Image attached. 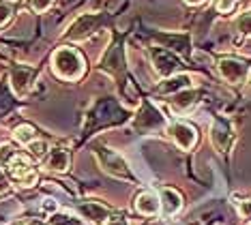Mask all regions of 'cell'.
<instances>
[{
    "label": "cell",
    "instance_id": "cell-8",
    "mask_svg": "<svg viewBox=\"0 0 251 225\" xmlns=\"http://www.w3.org/2000/svg\"><path fill=\"white\" fill-rule=\"evenodd\" d=\"M168 133H170V137H172V142H174L178 148H182V150H191V148L198 144V133H196V129H193L191 125H187V123H180V120H178V123H172V125H170Z\"/></svg>",
    "mask_w": 251,
    "mask_h": 225
},
{
    "label": "cell",
    "instance_id": "cell-4",
    "mask_svg": "<svg viewBox=\"0 0 251 225\" xmlns=\"http://www.w3.org/2000/svg\"><path fill=\"white\" fill-rule=\"evenodd\" d=\"M35 79H37V69L26 67V65H15L9 71V88L15 97L22 99V97H26L32 90Z\"/></svg>",
    "mask_w": 251,
    "mask_h": 225
},
{
    "label": "cell",
    "instance_id": "cell-12",
    "mask_svg": "<svg viewBox=\"0 0 251 225\" xmlns=\"http://www.w3.org/2000/svg\"><path fill=\"white\" fill-rule=\"evenodd\" d=\"M210 140H213V146L219 150V152H226L232 144V126L226 120L217 118L213 123V129H210Z\"/></svg>",
    "mask_w": 251,
    "mask_h": 225
},
{
    "label": "cell",
    "instance_id": "cell-33",
    "mask_svg": "<svg viewBox=\"0 0 251 225\" xmlns=\"http://www.w3.org/2000/svg\"><path fill=\"white\" fill-rule=\"evenodd\" d=\"M249 82H251V75H249Z\"/></svg>",
    "mask_w": 251,
    "mask_h": 225
},
{
    "label": "cell",
    "instance_id": "cell-10",
    "mask_svg": "<svg viewBox=\"0 0 251 225\" xmlns=\"http://www.w3.org/2000/svg\"><path fill=\"white\" fill-rule=\"evenodd\" d=\"M217 71L219 75L230 84H238L247 77V65L236 58H221L217 62Z\"/></svg>",
    "mask_w": 251,
    "mask_h": 225
},
{
    "label": "cell",
    "instance_id": "cell-7",
    "mask_svg": "<svg viewBox=\"0 0 251 225\" xmlns=\"http://www.w3.org/2000/svg\"><path fill=\"white\" fill-rule=\"evenodd\" d=\"M77 212L82 215L90 225H105L112 217V210L105 204L97 200H84L77 204Z\"/></svg>",
    "mask_w": 251,
    "mask_h": 225
},
{
    "label": "cell",
    "instance_id": "cell-22",
    "mask_svg": "<svg viewBox=\"0 0 251 225\" xmlns=\"http://www.w3.org/2000/svg\"><path fill=\"white\" fill-rule=\"evenodd\" d=\"M28 152L32 154V157H37V159H43L45 154H48V144H45V140H35L32 144H28Z\"/></svg>",
    "mask_w": 251,
    "mask_h": 225
},
{
    "label": "cell",
    "instance_id": "cell-5",
    "mask_svg": "<svg viewBox=\"0 0 251 225\" xmlns=\"http://www.w3.org/2000/svg\"><path fill=\"white\" fill-rule=\"evenodd\" d=\"M165 126V116L161 112H157L155 105L151 103H142V107L138 109L133 118V129L138 133H151V131H157Z\"/></svg>",
    "mask_w": 251,
    "mask_h": 225
},
{
    "label": "cell",
    "instance_id": "cell-3",
    "mask_svg": "<svg viewBox=\"0 0 251 225\" xmlns=\"http://www.w3.org/2000/svg\"><path fill=\"white\" fill-rule=\"evenodd\" d=\"M95 157L99 159V165L103 167V172H107L110 176L114 178H123V180H131V170L129 165L125 163V159L121 154L116 152V150L107 148V146H95Z\"/></svg>",
    "mask_w": 251,
    "mask_h": 225
},
{
    "label": "cell",
    "instance_id": "cell-29",
    "mask_svg": "<svg viewBox=\"0 0 251 225\" xmlns=\"http://www.w3.org/2000/svg\"><path fill=\"white\" fill-rule=\"evenodd\" d=\"M105 225H127V221L125 219H110Z\"/></svg>",
    "mask_w": 251,
    "mask_h": 225
},
{
    "label": "cell",
    "instance_id": "cell-13",
    "mask_svg": "<svg viewBox=\"0 0 251 225\" xmlns=\"http://www.w3.org/2000/svg\"><path fill=\"white\" fill-rule=\"evenodd\" d=\"M191 77L185 73H176L172 77H165L161 84L157 86V92L159 95H176V92H182V90H189L191 88Z\"/></svg>",
    "mask_w": 251,
    "mask_h": 225
},
{
    "label": "cell",
    "instance_id": "cell-16",
    "mask_svg": "<svg viewBox=\"0 0 251 225\" xmlns=\"http://www.w3.org/2000/svg\"><path fill=\"white\" fill-rule=\"evenodd\" d=\"M157 41H161L165 48L180 51V54H187L189 51V37H182V34H157Z\"/></svg>",
    "mask_w": 251,
    "mask_h": 225
},
{
    "label": "cell",
    "instance_id": "cell-18",
    "mask_svg": "<svg viewBox=\"0 0 251 225\" xmlns=\"http://www.w3.org/2000/svg\"><path fill=\"white\" fill-rule=\"evenodd\" d=\"M13 135H15V140H18L22 146H28V144H32L35 140H39L37 129L32 125H20V126H15Z\"/></svg>",
    "mask_w": 251,
    "mask_h": 225
},
{
    "label": "cell",
    "instance_id": "cell-26",
    "mask_svg": "<svg viewBox=\"0 0 251 225\" xmlns=\"http://www.w3.org/2000/svg\"><path fill=\"white\" fill-rule=\"evenodd\" d=\"M234 2H236V0H215V9L219 11V13H230L234 9Z\"/></svg>",
    "mask_w": 251,
    "mask_h": 225
},
{
    "label": "cell",
    "instance_id": "cell-1",
    "mask_svg": "<svg viewBox=\"0 0 251 225\" xmlns=\"http://www.w3.org/2000/svg\"><path fill=\"white\" fill-rule=\"evenodd\" d=\"M52 69L54 73L58 75L60 79H67V82H77L84 75V58L77 50L73 48H60L54 51L52 56Z\"/></svg>",
    "mask_w": 251,
    "mask_h": 225
},
{
    "label": "cell",
    "instance_id": "cell-19",
    "mask_svg": "<svg viewBox=\"0 0 251 225\" xmlns=\"http://www.w3.org/2000/svg\"><path fill=\"white\" fill-rule=\"evenodd\" d=\"M196 97H198V92L196 90H182V92H176L174 95V99H172V105L178 109H187V107H191L193 103H196Z\"/></svg>",
    "mask_w": 251,
    "mask_h": 225
},
{
    "label": "cell",
    "instance_id": "cell-14",
    "mask_svg": "<svg viewBox=\"0 0 251 225\" xmlns=\"http://www.w3.org/2000/svg\"><path fill=\"white\" fill-rule=\"evenodd\" d=\"M135 210L144 217H155L157 212L161 210V201H159V198L155 193L144 191V193L138 195V200H135Z\"/></svg>",
    "mask_w": 251,
    "mask_h": 225
},
{
    "label": "cell",
    "instance_id": "cell-9",
    "mask_svg": "<svg viewBox=\"0 0 251 225\" xmlns=\"http://www.w3.org/2000/svg\"><path fill=\"white\" fill-rule=\"evenodd\" d=\"M152 65H155V71L165 79V77L176 75V71L180 67V60L168 50H152Z\"/></svg>",
    "mask_w": 251,
    "mask_h": 225
},
{
    "label": "cell",
    "instance_id": "cell-17",
    "mask_svg": "<svg viewBox=\"0 0 251 225\" xmlns=\"http://www.w3.org/2000/svg\"><path fill=\"white\" fill-rule=\"evenodd\" d=\"M125 67V60H123V51L118 45H112L110 50H107L105 58H103V69H110V71H121Z\"/></svg>",
    "mask_w": 251,
    "mask_h": 225
},
{
    "label": "cell",
    "instance_id": "cell-25",
    "mask_svg": "<svg viewBox=\"0 0 251 225\" xmlns=\"http://www.w3.org/2000/svg\"><path fill=\"white\" fill-rule=\"evenodd\" d=\"M56 0H28V7H30L35 13H45Z\"/></svg>",
    "mask_w": 251,
    "mask_h": 225
},
{
    "label": "cell",
    "instance_id": "cell-27",
    "mask_svg": "<svg viewBox=\"0 0 251 225\" xmlns=\"http://www.w3.org/2000/svg\"><path fill=\"white\" fill-rule=\"evenodd\" d=\"M9 191H11V182H9L7 174L0 170V195H7Z\"/></svg>",
    "mask_w": 251,
    "mask_h": 225
},
{
    "label": "cell",
    "instance_id": "cell-2",
    "mask_svg": "<svg viewBox=\"0 0 251 225\" xmlns=\"http://www.w3.org/2000/svg\"><path fill=\"white\" fill-rule=\"evenodd\" d=\"M2 172L7 174L9 182L13 180L18 187H24V189L35 187L37 180H39V174H37L35 165H32L30 154H26L24 150H20V152L2 167Z\"/></svg>",
    "mask_w": 251,
    "mask_h": 225
},
{
    "label": "cell",
    "instance_id": "cell-6",
    "mask_svg": "<svg viewBox=\"0 0 251 225\" xmlns=\"http://www.w3.org/2000/svg\"><path fill=\"white\" fill-rule=\"evenodd\" d=\"M101 22H103V17L97 15V13H84L79 15L73 24L67 28L65 32V39H69V41H84V39H88L90 34L97 32V28L101 26Z\"/></svg>",
    "mask_w": 251,
    "mask_h": 225
},
{
    "label": "cell",
    "instance_id": "cell-31",
    "mask_svg": "<svg viewBox=\"0 0 251 225\" xmlns=\"http://www.w3.org/2000/svg\"><path fill=\"white\" fill-rule=\"evenodd\" d=\"M187 4H193V7H196V4H202V2H206V0H185Z\"/></svg>",
    "mask_w": 251,
    "mask_h": 225
},
{
    "label": "cell",
    "instance_id": "cell-21",
    "mask_svg": "<svg viewBox=\"0 0 251 225\" xmlns=\"http://www.w3.org/2000/svg\"><path fill=\"white\" fill-rule=\"evenodd\" d=\"M50 225H90V223L79 221V219L67 215V212H54V215L50 217Z\"/></svg>",
    "mask_w": 251,
    "mask_h": 225
},
{
    "label": "cell",
    "instance_id": "cell-11",
    "mask_svg": "<svg viewBox=\"0 0 251 225\" xmlns=\"http://www.w3.org/2000/svg\"><path fill=\"white\" fill-rule=\"evenodd\" d=\"M71 165V157L65 148H50L48 154L43 157V167L54 174H65Z\"/></svg>",
    "mask_w": 251,
    "mask_h": 225
},
{
    "label": "cell",
    "instance_id": "cell-24",
    "mask_svg": "<svg viewBox=\"0 0 251 225\" xmlns=\"http://www.w3.org/2000/svg\"><path fill=\"white\" fill-rule=\"evenodd\" d=\"M236 28L243 34L251 37V11H247V13H243L241 17H238V20H236Z\"/></svg>",
    "mask_w": 251,
    "mask_h": 225
},
{
    "label": "cell",
    "instance_id": "cell-32",
    "mask_svg": "<svg viewBox=\"0 0 251 225\" xmlns=\"http://www.w3.org/2000/svg\"><path fill=\"white\" fill-rule=\"evenodd\" d=\"M245 225H251V221H249V223H245Z\"/></svg>",
    "mask_w": 251,
    "mask_h": 225
},
{
    "label": "cell",
    "instance_id": "cell-23",
    "mask_svg": "<svg viewBox=\"0 0 251 225\" xmlns=\"http://www.w3.org/2000/svg\"><path fill=\"white\" fill-rule=\"evenodd\" d=\"M13 2H9V0H0V26L9 24V20L13 17Z\"/></svg>",
    "mask_w": 251,
    "mask_h": 225
},
{
    "label": "cell",
    "instance_id": "cell-30",
    "mask_svg": "<svg viewBox=\"0 0 251 225\" xmlns=\"http://www.w3.org/2000/svg\"><path fill=\"white\" fill-rule=\"evenodd\" d=\"M28 225H50V223L41 221V219H30V221H28Z\"/></svg>",
    "mask_w": 251,
    "mask_h": 225
},
{
    "label": "cell",
    "instance_id": "cell-15",
    "mask_svg": "<svg viewBox=\"0 0 251 225\" xmlns=\"http://www.w3.org/2000/svg\"><path fill=\"white\" fill-rule=\"evenodd\" d=\"M159 201H161L163 215H168V217L176 215V212L182 208V195L178 191H174V189H170V187L161 189V200Z\"/></svg>",
    "mask_w": 251,
    "mask_h": 225
},
{
    "label": "cell",
    "instance_id": "cell-20",
    "mask_svg": "<svg viewBox=\"0 0 251 225\" xmlns=\"http://www.w3.org/2000/svg\"><path fill=\"white\" fill-rule=\"evenodd\" d=\"M11 107H13V95H11V88L4 82H0V116L7 114Z\"/></svg>",
    "mask_w": 251,
    "mask_h": 225
},
{
    "label": "cell",
    "instance_id": "cell-28",
    "mask_svg": "<svg viewBox=\"0 0 251 225\" xmlns=\"http://www.w3.org/2000/svg\"><path fill=\"white\" fill-rule=\"evenodd\" d=\"M238 212H241L243 217H251V200L241 201V204H238Z\"/></svg>",
    "mask_w": 251,
    "mask_h": 225
}]
</instances>
